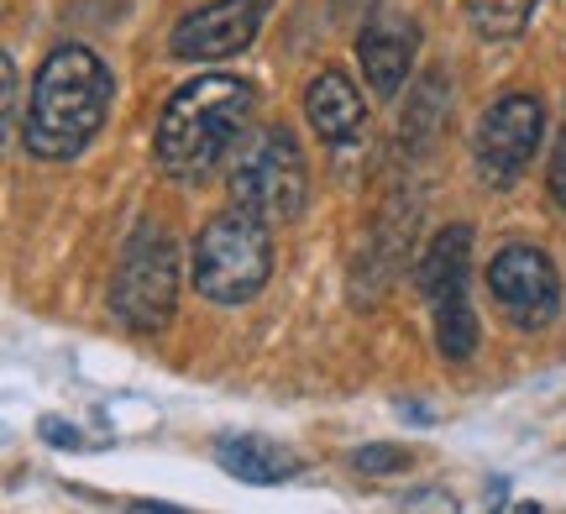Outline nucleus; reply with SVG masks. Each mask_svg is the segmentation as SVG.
<instances>
[{"mask_svg":"<svg viewBox=\"0 0 566 514\" xmlns=\"http://www.w3.org/2000/svg\"><path fill=\"white\" fill-rule=\"evenodd\" d=\"M352 468L357 473H367V478H388V473H405L409 468V452L405 447H363V452H352Z\"/></svg>","mask_w":566,"mask_h":514,"instance_id":"dca6fc26","label":"nucleus"},{"mask_svg":"<svg viewBox=\"0 0 566 514\" xmlns=\"http://www.w3.org/2000/svg\"><path fill=\"white\" fill-rule=\"evenodd\" d=\"M273 279V231L252 210L231 206L210 216L195 242V289L210 305H247Z\"/></svg>","mask_w":566,"mask_h":514,"instance_id":"7ed1b4c3","label":"nucleus"},{"mask_svg":"<svg viewBox=\"0 0 566 514\" xmlns=\"http://www.w3.org/2000/svg\"><path fill=\"white\" fill-rule=\"evenodd\" d=\"M415 53H420V27L409 17H394V11H378L357 32V63H363V80L394 101L399 90L409 84L415 74Z\"/></svg>","mask_w":566,"mask_h":514,"instance_id":"1a4fd4ad","label":"nucleus"},{"mask_svg":"<svg viewBox=\"0 0 566 514\" xmlns=\"http://www.w3.org/2000/svg\"><path fill=\"white\" fill-rule=\"evenodd\" d=\"M441 74H430V80L409 95V105H405V122H399V132L405 137H415V143H424L436 126H441V116H446V90H441Z\"/></svg>","mask_w":566,"mask_h":514,"instance_id":"2eb2a0df","label":"nucleus"},{"mask_svg":"<svg viewBox=\"0 0 566 514\" xmlns=\"http://www.w3.org/2000/svg\"><path fill=\"white\" fill-rule=\"evenodd\" d=\"M462 11H467V27L483 42H509L535 21L541 0H462Z\"/></svg>","mask_w":566,"mask_h":514,"instance_id":"ddd939ff","label":"nucleus"},{"mask_svg":"<svg viewBox=\"0 0 566 514\" xmlns=\"http://www.w3.org/2000/svg\"><path fill=\"white\" fill-rule=\"evenodd\" d=\"M258 111V90L237 74H200L179 84L158 116L153 153L168 179H205L247 137V122Z\"/></svg>","mask_w":566,"mask_h":514,"instance_id":"f03ea898","label":"nucleus"},{"mask_svg":"<svg viewBox=\"0 0 566 514\" xmlns=\"http://www.w3.org/2000/svg\"><path fill=\"white\" fill-rule=\"evenodd\" d=\"M546 137V105L530 90H514L504 101H493L483 111V122L472 132V164L478 179L493 189H509L530 168V158L541 153Z\"/></svg>","mask_w":566,"mask_h":514,"instance_id":"423d86ee","label":"nucleus"},{"mask_svg":"<svg viewBox=\"0 0 566 514\" xmlns=\"http://www.w3.org/2000/svg\"><path fill=\"white\" fill-rule=\"evenodd\" d=\"M0 74H6V132H21V116H17V59L0 53Z\"/></svg>","mask_w":566,"mask_h":514,"instance_id":"6ab92c4d","label":"nucleus"},{"mask_svg":"<svg viewBox=\"0 0 566 514\" xmlns=\"http://www.w3.org/2000/svg\"><path fill=\"white\" fill-rule=\"evenodd\" d=\"M467 268H472V227H446L420 258V294L430 305H441L446 294L467 289Z\"/></svg>","mask_w":566,"mask_h":514,"instance_id":"f8f14e48","label":"nucleus"},{"mask_svg":"<svg viewBox=\"0 0 566 514\" xmlns=\"http://www.w3.org/2000/svg\"><path fill=\"white\" fill-rule=\"evenodd\" d=\"M111 90H116V80H111V69L101 63L95 48L59 42L38 63V80H32V105H27V126H21L27 153L42 164L80 158L105 126Z\"/></svg>","mask_w":566,"mask_h":514,"instance_id":"f257e3e1","label":"nucleus"},{"mask_svg":"<svg viewBox=\"0 0 566 514\" xmlns=\"http://www.w3.org/2000/svg\"><path fill=\"white\" fill-rule=\"evenodd\" d=\"M304 116L321 132V143H331V147L363 143V132H367L363 90L346 80L342 69H321V74L310 80V90H304Z\"/></svg>","mask_w":566,"mask_h":514,"instance_id":"9d476101","label":"nucleus"},{"mask_svg":"<svg viewBox=\"0 0 566 514\" xmlns=\"http://www.w3.org/2000/svg\"><path fill=\"white\" fill-rule=\"evenodd\" d=\"M304 195H310V168H304L294 132L289 126L247 132L242 153L231 164V200L273 227V221H294L300 216Z\"/></svg>","mask_w":566,"mask_h":514,"instance_id":"39448f33","label":"nucleus"},{"mask_svg":"<svg viewBox=\"0 0 566 514\" xmlns=\"http://www.w3.org/2000/svg\"><path fill=\"white\" fill-rule=\"evenodd\" d=\"M436 347H441L446 363H467L478 352V315L467 305V289L446 294L436 305Z\"/></svg>","mask_w":566,"mask_h":514,"instance_id":"4468645a","label":"nucleus"},{"mask_svg":"<svg viewBox=\"0 0 566 514\" xmlns=\"http://www.w3.org/2000/svg\"><path fill=\"white\" fill-rule=\"evenodd\" d=\"M488 294L514 331H541L562 315V279L541 248L514 242L488 263Z\"/></svg>","mask_w":566,"mask_h":514,"instance_id":"0eeeda50","label":"nucleus"},{"mask_svg":"<svg viewBox=\"0 0 566 514\" xmlns=\"http://www.w3.org/2000/svg\"><path fill=\"white\" fill-rule=\"evenodd\" d=\"M546 185H551V200H556V206L566 210V126H562V143H556V153H551Z\"/></svg>","mask_w":566,"mask_h":514,"instance_id":"aec40b11","label":"nucleus"},{"mask_svg":"<svg viewBox=\"0 0 566 514\" xmlns=\"http://www.w3.org/2000/svg\"><path fill=\"white\" fill-rule=\"evenodd\" d=\"M42 441H48V447H59V452H84V447H90V441H84L69 420H53V415L42 420Z\"/></svg>","mask_w":566,"mask_h":514,"instance_id":"a211bd4d","label":"nucleus"},{"mask_svg":"<svg viewBox=\"0 0 566 514\" xmlns=\"http://www.w3.org/2000/svg\"><path fill=\"white\" fill-rule=\"evenodd\" d=\"M174 305H179V248L163 227L142 221L122 248V263L111 279V310L126 331L158 336L174 321Z\"/></svg>","mask_w":566,"mask_h":514,"instance_id":"20e7f679","label":"nucleus"},{"mask_svg":"<svg viewBox=\"0 0 566 514\" xmlns=\"http://www.w3.org/2000/svg\"><path fill=\"white\" fill-rule=\"evenodd\" d=\"M399 514H462V504H457V494H446V489H415V494H405Z\"/></svg>","mask_w":566,"mask_h":514,"instance_id":"f3484780","label":"nucleus"},{"mask_svg":"<svg viewBox=\"0 0 566 514\" xmlns=\"http://www.w3.org/2000/svg\"><path fill=\"white\" fill-rule=\"evenodd\" d=\"M268 6L273 0H210V6H195L189 17L174 21L168 32V53L184 63H221L247 53L258 32L268 21Z\"/></svg>","mask_w":566,"mask_h":514,"instance_id":"6e6552de","label":"nucleus"},{"mask_svg":"<svg viewBox=\"0 0 566 514\" xmlns=\"http://www.w3.org/2000/svg\"><path fill=\"white\" fill-rule=\"evenodd\" d=\"M210 452H216V462H221L237 483H258V489L289 483V478L300 473V457L263 431H226V436H216Z\"/></svg>","mask_w":566,"mask_h":514,"instance_id":"9b49d317","label":"nucleus"}]
</instances>
